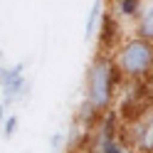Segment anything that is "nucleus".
<instances>
[{
	"instance_id": "11",
	"label": "nucleus",
	"mask_w": 153,
	"mask_h": 153,
	"mask_svg": "<svg viewBox=\"0 0 153 153\" xmlns=\"http://www.w3.org/2000/svg\"><path fill=\"white\" fill-rule=\"evenodd\" d=\"M5 109H7V106H5L3 101H0V126H3V121L7 119V114H5Z\"/></svg>"
},
{
	"instance_id": "5",
	"label": "nucleus",
	"mask_w": 153,
	"mask_h": 153,
	"mask_svg": "<svg viewBox=\"0 0 153 153\" xmlns=\"http://www.w3.org/2000/svg\"><path fill=\"white\" fill-rule=\"evenodd\" d=\"M136 37L153 42V5H146L136 17Z\"/></svg>"
},
{
	"instance_id": "1",
	"label": "nucleus",
	"mask_w": 153,
	"mask_h": 153,
	"mask_svg": "<svg viewBox=\"0 0 153 153\" xmlns=\"http://www.w3.org/2000/svg\"><path fill=\"white\" fill-rule=\"evenodd\" d=\"M116 72L119 67L109 54H97L89 62L87 69V91H84V101L89 106L101 114L109 111L111 101H114V84H116Z\"/></svg>"
},
{
	"instance_id": "10",
	"label": "nucleus",
	"mask_w": 153,
	"mask_h": 153,
	"mask_svg": "<svg viewBox=\"0 0 153 153\" xmlns=\"http://www.w3.org/2000/svg\"><path fill=\"white\" fill-rule=\"evenodd\" d=\"M62 143H64V133H54V136L50 138V146H52V148H59Z\"/></svg>"
},
{
	"instance_id": "9",
	"label": "nucleus",
	"mask_w": 153,
	"mask_h": 153,
	"mask_svg": "<svg viewBox=\"0 0 153 153\" xmlns=\"http://www.w3.org/2000/svg\"><path fill=\"white\" fill-rule=\"evenodd\" d=\"M17 123H20L17 114H10V116L3 121V126H0V131H3V138H13V133L17 131Z\"/></svg>"
},
{
	"instance_id": "12",
	"label": "nucleus",
	"mask_w": 153,
	"mask_h": 153,
	"mask_svg": "<svg viewBox=\"0 0 153 153\" xmlns=\"http://www.w3.org/2000/svg\"><path fill=\"white\" fill-rule=\"evenodd\" d=\"M0 87H3V79H0Z\"/></svg>"
},
{
	"instance_id": "8",
	"label": "nucleus",
	"mask_w": 153,
	"mask_h": 153,
	"mask_svg": "<svg viewBox=\"0 0 153 153\" xmlns=\"http://www.w3.org/2000/svg\"><path fill=\"white\" fill-rule=\"evenodd\" d=\"M97 151L99 153H123V146H121V141L116 138V133H114V136H101L99 133Z\"/></svg>"
},
{
	"instance_id": "3",
	"label": "nucleus",
	"mask_w": 153,
	"mask_h": 153,
	"mask_svg": "<svg viewBox=\"0 0 153 153\" xmlns=\"http://www.w3.org/2000/svg\"><path fill=\"white\" fill-rule=\"evenodd\" d=\"M0 79H3V104L10 106V104H17L27 97V89L30 84L25 79V64L17 62L15 67H0Z\"/></svg>"
},
{
	"instance_id": "6",
	"label": "nucleus",
	"mask_w": 153,
	"mask_h": 153,
	"mask_svg": "<svg viewBox=\"0 0 153 153\" xmlns=\"http://www.w3.org/2000/svg\"><path fill=\"white\" fill-rule=\"evenodd\" d=\"M101 17H104V0H94L91 10L87 15V22H84V40H91L97 35V27H99Z\"/></svg>"
},
{
	"instance_id": "2",
	"label": "nucleus",
	"mask_w": 153,
	"mask_h": 153,
	"mask_svg": "<svg viewBox=\"0 0 153 153\" xmlns=\"http://www.w3.org/2000/svg\"><path fill=\"white\" fill-rule=\"evenodd\" d=\"M116 62L119 72L128 79H143L153 72V42L143 40V37H131L123 40L116 50Z\"/></svg>"
},
{
	"instance_id": "7",
	"label": "nucleus",
	"mask_w": 153,
	"mask_h": 153,
	"mask_svg": "<svg viewBox=\"0 0 153 153\" xmlns=\"http://www.w3.org/2000/svg\"><path fill=\"white\" fill-rule=\"evenodd\" d=\"M143 10V0H116V15L123 20H136Z\"/></svg>"
},
{
	"instance_id": "4",
	"label": "nucleus",
	"mask_w": 153,
	"mask_h": 153,
	"mask_svg": "<svg viewBox=\"0 0 153 153\" xmlns=\"http://www.w3.org/2000/svg\"><path fill=\"white\" fill-rule=\"evenodd\" d=\"M133 143L141 153H153V114L143 116L133 126Z\"/></svg>"
}]
</instances>
